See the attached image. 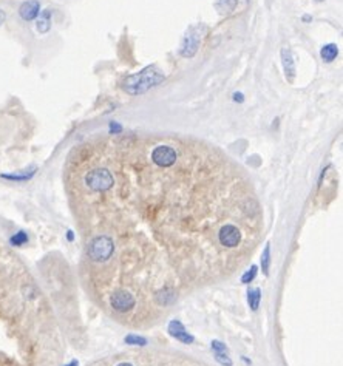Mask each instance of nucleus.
<instances>
[{
  "label": "nucleus",
  "mask_w": 343,
  "mask_h": 366,
  "mask_svg": "<svg viewBox=\"0 0 343 366\" xmlns=\"http://www.w3.org/2000/svg\"><path fill=\"white\" fill-rule=\"evenodd\" d=\"M163 80H164V74H161L153 67H147L143 71L129 76L124 80V90L132 96H138V94H143L147 90L159 85Z\"/></svg>",
  "instance_id": "nucleus-1"
},
{
  "label": "nucleus",
  "mask_w": 343,
  "mask_h": 366,
  "mask_svg": "<svg viewBox=\"0 0 343 366\" xmlns=\"http://www.w3.org/2000/svg\"><path fill=\"white\" fill-rule=\"evenodd\" d=\"M114 252V241L108 235H99L91 239L88 246V257L93 261H107Z\"/></svg>",
  "instance_id": "nucleus-2"
},
{
  "label": "nucleus",
  "mask_w": 343,
  "mask_h": 366,
  "mask_svg": "<svg viewBox=\"0 0 343 366\" xmlns=\"http://www.w3.org/2000/svg\"><path fill=\"white\" fill-rule=\"evenodd\" d=\"M114 184V176L111 175V172L108 169H93L91 172H88L85 175V186L91 190V192H107L113 187Z\"/></svg>",
  "instance_id": "nucleus-3"
},
{
  "label": "nucleus",
  "mask_w": 343,
  "mask_h": 366,
  "mask_svg": "<svg viewBox=\"0 0 343 366\" xmlns=\"http://www.w3.org/2000/svg\"><path fill=\"white\" fill-rule=\"evenodd\" d=\"M176 159H178V153L170 146H156L152 150V161L158 167L169 169L176 164Z\"/></svg>",
  "instance_id": "nucleus-4"
},
{
  "label": "nucleus",
  "mask_w": 343,
  "mask_h": 366,
  "mask_svg": "<svg viewBox=\"0 0 343 366\" xmlns=\"http://www.w3.org/2000/svg\"><path fill=\"white\" fill-rule=\"evenodd\" d=\"M199 42H201V34H199V28L198 27H192L187 34L183 39L181 48H179V54L183 57H193L199 48Z\"/></svg>",
  "instance_id": "nucleus-5"
},
{
  "label": "nucleus",
  "mask_w": 343,
  "mask_h": 366,
  "mask_svg": "<svg viewBox=\"0 0 343 366\" xmlns=\"http://www.w3.org/2000/svg\"><path fill=\"white\" fill-rule=\"evenodd\" d=\"M218 241L224 248H237L241 241V232L234 224H224L218 232Z\"/></svg>",
  "instance_id": "nucleus-6"
},
{
  "label": "nucleus",
  "mask_w": 343,
  "mask_h": 366,
  "mask_svg": "<svg viewBox=\"0 0 343 366\" xmlns=\"http://www.w3.org/2000/svg\"><path fill=\"white\" fill-rule=\"evenodd\" d=\"M110 304H111L113 309H116L119 312H126V311L135 308L136 300L130 292H127L124 289H119V291H114L113 295L110 297Z\"/></svg>",
  "instance_id": "nucleus-7"
},
{
  "label": "nucleus",
  "mask_w": 343,
  "mask_h": 366,
  "mask_svg": "<svg viewBox=\"0 0 343 366\" xmlns=\"http://www.w3.org/2000/svg\"><path fill=\"white\" fill-rule=\"evenodd\" d=\"M39 13H41V4L37 0H27L19 8V16L27 22L37 19Z\"/></svg>",
  "instance_id": "nucleus-8"
},
{
  "label": "nucleus",
  "mask_w": 343,
  "mask_h": 366,
  "mask_svg": "<svg viewBox=\"0 0 343 366\" xmlns=\"http://www.w3.org/2000/svg\"><path fill=\"white\" fill-rule=\"evenodd\" d=\"M169 332H170V335L172 337H175L176 340H179V341H183V343H192L193 341V337L186 331V328L178 321V320H173V321H170V324H169Z\"/></svg>",
  "instance_id": "nucleus-9"
},
{
  "label": "nucleus",
  "mask_w": 343,
  "mask_h": 366,
  "mask_svg": "<svg viewBox=\"0 0 343 366\" xmlns=\"http://www.w3.org/2000/svg\"><path fill=\"white\" fill-rule=\"evenodd\" d=\"M281 62H283V68H285V73H286V77L289 80H294L295 77V64H294V57H292V53L289 48H281Z\"/></svg>",
  "instance_id": "nucleus-10"
},
{
  "label": "nucleus",
  "mask_w": 343,
  "mask_h": 366,
  "mask_svg": "<svg viewBox=\"0 0 343 366\" xmlns=\"http://www.w3.org/2000/svg\"><path fill=\"white\" fill-rule=\"evenodd\" d=\"M175 298H176V292H175V289H172V288H163L161 291H158V292L155 294V300H156V303L161 304V306H167V304L173 303Z\"/></svg>",
  "instance_id": "nucleus-11"
},
{
  "label": "nucleus",
  "mask_w": 343,
  "mask_h": 366,
  "mask_svg": "<svg viewBox=\"0 0 343 366\" xmlns=\"http://www.w3.org/2000/svg\"><path fill=\"white\" fill-rule=\"evenodd\" d=\"M36 28L41 34H45L51 28V10H44L37 16V24Z\"/></svg>",
  "instance_id": "nucleus-12"
},
{
  "label": "nucleus",
  "mask_w": 343,
  "mask_h": 366,
  "mask_svg": "<svg viewBox=\"0 0 343 366\" xmlns=\"http://www.w3.org/2000/svg\"><path fill=\"white\" fill-rule=\"evenodd\" d=\"M320 56L325 62H332L338 56V47L335 44H328L321 48Z\"/></svg>",
  "instance_id": "nucleus-13"
},
{
  "label": "nucleus",
  "mask_w": 343,
  "mask_h": 366,
  "mask_svg": "<svg viewBox=\"0 0 343 366\" xmlns=\"http://www.w3.org/2000/svg\"><path fill=\"white\" fill-rule=\"evenodd\" d=\"M260 300H261V291H260V289L249 291L248 301H249V306H251L252 311H257V309L260 308Z\"/></svg>",
  "instance_id": "nucleus-14"
},
{
  "label": "nucleus",
  "mask_w": 343,
  "mask_h": 366,
  "mask_svg": "<svg viewBox=\"0 0 343 366\" xmlns=\"http://www.w3.org/2000/svg\"><path fill=\"white\" fill-rule=\"evenodd\" d=\"M10 242L13 244V246L19 248V246H24V244L28 242V235L25 232H17L16 235H13L10 238Z\"/></svg>",
  "instance_id": "nucleus-15"
},
{
  "label": "nucleus",
  "mask_w": 343,
  "mask_h": 366,
  "mask_svg": "<svg viewBox=\"0 0 343 366\" xmlns=\"http://www.w3.org/2000/svg\"><path fill=\"white\" fill-rule=\"evenodd\" d=\"M269 263H271V246L265 248V252H263V258H261V268H263V272L268 274L269 272Z\"/></svg>",
  "instance_id": "nucleus-16"
},
{
  "label": "nucleus",
  "mask_w": 343,
  "mask_h": 366,
  "mask_svg": "<svg viewBox=\"0 0 343 366\" xmlns=\"http://www.w3.org/2000/svg\"><path fill=\"white\" fill-rule=\"evenodd\" d=\"M124 341H126L127 344H133V346H144V344L147 343L146 338L138 337V335H127V337L124 338Z\"/></svg>",
  "instance_id": "nucleus-17"
},
{
  "label": "nucleus",
  "mask_w": 343,
  "mask_h": 366,
  "mask_svg": "<svg viewBox=\"0 0 343 366\" xmlns=\"http://www.w3.org/2000/svg\"><path fill=\"white\" fill-rule=\"evenodd\" d=\"M36 172H30V173H25V175H2V178H7V179H11V181H28L31 179V176L34 175Z\"/></svg>",
  "instance_id": "nucleus-18"
},
{
  "label": "nucleus",
  "mask_w": 343,
  "mask_h": 366,
  "mask_svg": "<svg viewBox=\"0 0 343 366\" xmlns=\"http://www.w3.org/2000/svg\"><path fill=\"white\" fill-rule=\"evenodd\" d=\"M257 269H258L257 266H252V268H251V269H249V271L241 277V281H243L245 284H249V283L255 278V275H257Z\"/></svg>",
  "instance_id": "nucleus-19"
},
{
  "label": "nucleus",
  "mask_w": 343,
  "mask_h": 366,
  "mask_svg": "<svg viewBox=\"0 0 343 366\" xmlns=\"http://www.w3.org/2000/svg\"><path fill=\"white\" fill-rule=\"evenodd\" d=\"M215 358H216V361L221 363L223 366H232V360L229 358L227 354H224V352H216V354H215Z\"/></svg>",
  "instance_id": "nucleus-20"
},
{
  "label": "nucleus",
  "mask_w": 343,
  "mask_h": 366,
  "mask_svg": "<svg viewBox=\"0 0 343 366\" xmlns=\"http://www.w3.org/2000/svg\"><path fill=\"white\" fill-rule=\"evenodd\" d=\"M212 349H213L215 352H226V344H223V343L218 341V340H213V341H212Z\"/></svg>",
  "instance_id": "nucleus-21"
},
{
  "label": "nucleus",
  "mask_w": 343,
  "mask_h": 366,
  "mask_svg": "<svg viewBox=\"0 0 343 366\" xmlns=\"http://www.w3.org/2000/svg\"><path fill=\"white\" fill-rule=\"evenodd\" d=\"M121 130H123V127H121V126L114 124V122H111V124H110V132H111V133L118 135V133H121Z\"/></svg>",
  "instance_id": "nucleus-22"
},
{
  "label": "nucleus",
  "mask_w": 343,
  "mask_h": 366,
  "mask_svg": "<svg viewBox=\"0 0 343 366\" xmlns=\"http://www.w3.org/2000/svg\"><path fill=\"white\" fill-rule=\"evenodd\" d=\"M234 99H235L237 102H238V100L243 102V94H241V93H235V94H234Z\"/></svg>",
  "instance_id": "nucleus-23"
},
{
  "label": "nucleus",
  "mask_w": 343,
  "mask_h": 366,
  "mask_svg": "<svg viewBox=\"0 0 343 366\" xmlns=\"http://www.w3.org/2000/svg\"><path fill=\"white\" fill-rule=\"evenodd\" d=\"M73 238H74V236H73V232L70 230V232H68V239H73Z\"/></svg>",
  "instance_id": "nucleus-24"
},
{
  "label": "nucleus",
  "mask_w": 343,
  "mask_h": 366,
  "mask_svg": "<svg viewBox=\"0 0 343 366\" xmlns=\"http://www.w3.org/2000/svg\"><path fill=\"white\" fill-rule=\"evenodd\" d=\"M118 366H133V364H130V363H119Z\"/></svg>",
  "instance_id": "nucleus-25"
},
{
  "label": "nucleus",
  "mask_w": 343,
  "mask_h": 366,
  "mask_svg": "<svg viewBox=\"0 0 343 366\" xmlns=\"http://www.w3.org/2000/svg\"><path fill=\"white\" fill-rule=\"evenodd\" d=\"M68 366H77V361H76V360H74V361H71V363H70V364H68Z\"/></svg>",
  "instance_id": "nucleus-26"
},
{
  "label": "nucleus",
  "mask_w": 343,
  "mask_h": 366,
  "mask_svg": "<svg viewBox=\"0 0 343 366\" xmlns=\"http://www.w3.org/2000/svg\"><path fill=\"white\" fill-rule=\"evenodd\" d=\"M317 2H323V0H317Z\"/></svg>",
  "instance_id": "nucleus-27"
}]
</instances>
